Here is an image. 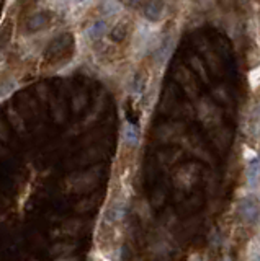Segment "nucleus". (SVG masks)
I'll use <instances>...</instances> for the list:
<instances>
[{"mask_svg":"<svg viewBox=\"0 0 260 261\" xmlns=\"http://www.w3.org/2000/svg\"><path fill=\"white\" fill-rule=\"evenodd\" d=\"M237 214L247 225H255L260 219V203L254 196H245L237 204Z\"/></svg>","mask_w":260,"mask_h":261,"instance_id":"nucleus-1","label":"nucleus"},{"mask_svg":"<svg viewBox=\"0 0 260 261\" xmlns=\"http://www.w3.org/2000/svg\"><path fill=\"white\" fill-rule=\"evenodd\" d=\"M198 118L201 119V122L206 127L211 126H216L220 124V119H221V113L218 106H215L213 103H210L208 100H203L198 106Z\"/></svg>","mask_w":260,"mask_h":261,"instance_id":"nucleus-2","label":"nucleus"},{"mask_svg":"<svg viewBox=\"0 0 260 261\" xmlns=\"http://www.w3.org/2000/svg\"><path fill=\"white\" fill-rule=\"evenodd\" d=\"M245 184L249 189H257L260 184V157L250 160L245 167Z\"/></svg>","mask_w":260,"mask_h":261,"instance_id":"nucleus-3","label":"nucleus"},{"mask_svg":"<svg viewBox=\"0 0 260 261\" xmlns=\"http://www.w3.org/2000/svg\"><path fill=\"white\" fill-rule=\"evenodd\" d=\"M126 214V203H125V199H113V201L110 203V206H108V209H107V221H110V222H120L123 217H125Z\"/></svg>","mask_w":260,"mask_h":261,"instance_id":"nucleus-4","label":"nucleus"},{"mask_svg":"<svg viewBox=\"0 0 260 261\" xmlns=\"http://www.w3.org/2000/svg\"><path fill=\"white\" fill-rule=\"evenodd\" d=\"M121 136H123V141L128 147H136L139 144V129L138 126H134L133 122H125L123 124V129H121Z\"/></svg>","mask_w":260,"mask_h":261,"instance_id":"nucleus-5","label":"nucleus"},{"mask_svg":"<svg viewBox=\"0 0 260 261\" xmlns=\"http://www.w3.org/2000/svg\"><path fill=\"white\" fill-rule=\"evenodd\" d=\"M162 12H164V0H150L144 9V17L150 20V22H157L162 17Z\"/></svg>","mask_w":260,"mask_h":261,"instance_id":"nucleus-6","label":"nucleus"},{"mask_svg":"<svg viewBox=\"0 0 260 261\" xmlns=\"http://www.w3.org/2000/svg\"><path fill=\"white\" fill-rule=\"evenodd\" d=\"M105 33H107V22L105 20H97V22H93L85 30V36L88 39H97L100 36H103Z\"/></svg>","mask_w":260,"mask_h":261,"instance_id":"nucleus-7","label":"nucleus"},{"mask_svg":"<svg viewBox=\"0 0 260 261\" xmlns=\"http://www.w3.org/2000/svg\"><path fill=\"white\" fill-rule=\"evenodd\" d=\"M188 170H190V165H187L185 168H182L179 173H177L175 176V183H177V186L179 188H190V184L196 181V175L193 173H188Z\"/></svg>","mask_w":260,"mask_h":261,"instance_id":"nucleus-8","label":"nucleus"},{"mask_svg":"<svg viewBox=\"0 0 260 261\" xmlns=\"http://www.w3.org/2000/svg\"><path fill=\"white\" fill-rule=\"evenodd\" d=\"M247 261H260V237H254L247 245Z\"/></svg>","mask_w":260,"mask_h":261,"instance_id":"nucleus-9","label":"nucleus"},{"mask_svg":"<svg viewBox=\"0 0 260 261\" xmlns=\"http://www.w3.org/2000/svg\"><path fill=\"white\" fill-rule=\"evenodd\" d=\"M126 34H128V28L125 23H118L115 28L110 31V38L115 41V43H121L123 39H126Z\"/></svg>","mask_w":260,"mask_h":261,"instance_id":"nucleus-10","label":"nucleus"},{"mask_svg":"<svg viewBox=\"0 0 260 261\" xmlns=\"http://www.w3.org/2000/svg\"><path fill=\"white\" fill-rule=\"evenodd\" d=\"M47 25V17L44 13H36V15H33L28 22V28L30 30H39V28H44Z\"/></svg>","mask_w":260,"mask_h":261,"instance_id":"nucleus-11","label":"nucleus"},{"mask_svg":"<svg viewBox=\"0 0 260 261\" xmlns=\"http://www.w3.org/2000/svg\"><path fill=\"white\" fill-rule=\"evenodd\" d=\"M120 0H105L103 2V12L107 15H115L116 12H120Z\"/></svg>","mask_w":260,"mask_h":261,"instance_id":"nucleus-12","label":"nucleus"},{"mask_svg":"<svg viewBox=\"0 0 260 261\" xmlns=\"http://www.w3.org/2000/svg\"><path fill=\"white\" fill-rule=\"evenodd\" d=\"M249 84H250L252 88L260 87V64L255 66V67L249 72Z\"/></svg>","mask_w":260,"mask_h":261,"instance_id":"nucleus-13","label":"nucleus"},{"mask_svg":"<svg viewBox=\"0 0 260 261\" xmlns=\"http://www.w3.org/2000/svg\"><path fill=\"white\" fill-rule=\"evenodd\" d=\"M191 66H193V69H196V72L200 74V77L206 82L208 80V77H206V72H204V67H203V64H201V60L198 59V57H191Z\"/></svg>","mask_w":260,"mask_h":261,"instance_id":"nucleus-14","label":"nucleus"},{"mask_svg":"<svg viewBox=\"0 0 260 261\" xmlns=\"http://www.w3.org/2000/svg\"><path fill=\"white\" fill-rule=\"evenodd\" d=\"M75 246L74 245H67V243H58V245H54L53 248H51V253L53 255H58V253H67L66 250H74Z\"/></svg>","mask_w":260,"mask_h":261,"instance_id":"nucleus-15","label":"nucleus"},{"mask_svg":"<svg viewBox=\"0 0 260 261\" xmlns=\"http://www.w3.org/2000/svg\"><path fill=\"white\" fill-rule=\"evenodd\" d=\"M120 2L128 5V7H131V9H134V7H138L142 2V0H120Z\"/></svg>","mask_w":260,"mask_h":261,"instance_id":"nucleus-16","label":"nucleus"},{"mask_svg":"<svg viewBox=\"0 0 260 261\" xmlns=\"http://www.w3.org/2000/svg\"><path fill=\"white\" fill-rule=\"evenodd\" d=\"M56 261H79L77 256H63V258H58Z\"/></svg>","mask_w":260,"mask_h":261,"instance_id":"nucleus-17","label":"nucleus"},{"mask_svg":"<svg viewBox=\"0 0 260 261\" xmlns=\"http://www.w3.org/2000/svg\"><path fill=\"white\" fill-rule=\"evenodd\" d=\"M77 2H82V0H77Z\"/></svg>","mask_w":260,"mask_h":261,"instance_id":"nucleus-18","label":"nucleus"}]
</instances>
